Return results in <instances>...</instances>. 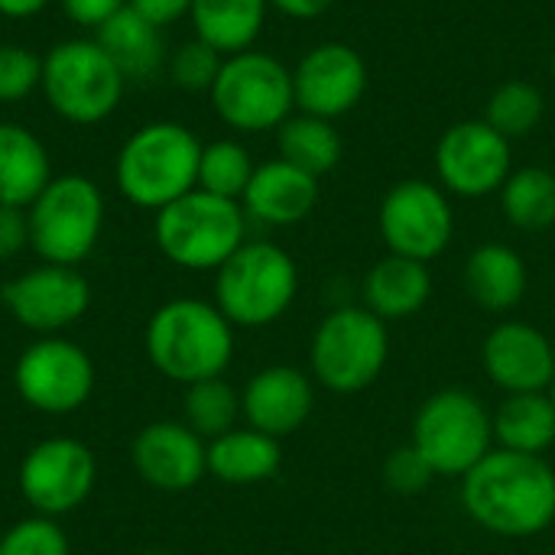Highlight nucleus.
I'll return each instance as SVG.
<instances>
[{"label":"nucleus","mask_w":555,"mask_h":555,"mask_svg":"<svg viewBox=\"0 0 555 555\" xmlns=\"http://www.w3.org/2000/svg\"><path fill=\"white\" fill-rule=\"evenodd\" d=\"M462 504L494 537H537L555 520V472L543 455L488 452L462 478Z\"/></svg>","instance_id":"obj_1"},{"label":"nucleus","mask_w":555,"mask_h":555,"mask_svg":"<svg viewBox=\"0 0 555 555\" xmlns=\"http://www.w3.org/2000/svg\"><path fill=\"white\" fill-rule=\"evenodd\" d=\"M198 159L202 140L189 127L153 120L127 137L114 163V179L130 205L159 211L198 189Z\"/></svg>","instance_id":"obj_2"},{"label":"nucleus","mask_w":555,"mask_h":555,"mask_svg":"<svg viewBox=\"0 0 555 555\" xmlns=\"http://www.w3.org/2000/svg\"><path fill=\"white\" fill-rule=\"evenodd\" d=\"M146 354L153 367L176 384L221 377L234 358V325L202 299H172L146 325Z\"/></svg>","instance_id":"obj_3"},{"label":"nucleus","mask_w":555,"mask_h":555,"mask_svg":"<svg viewBox=\"0 0 555 555\" xmlns=\"http://www.w3.org/2000/svg\"><path fill=\"white\" fill-rule=\"evenodd\" d=\"M244 205L202 189L159 208L153 224L156 247L182 270H218L244 244Z\"/></svg>","instance_id":"obj_4"},{"label":"nucleus","mask_w":555,"mask_h":555,"mask_svg":"<svg viewBox=\"0 0 555 555\" xmlns=\"http://www.w3.org/2000/svg\"><path fill=\"white\" fill-rule=\"evenodd\" d=\"M299 270L293 257L270 241H244L215 280V306L231 325L263 328L276 322L296 299Z\"/></svg>","instance_id":"obj_5"},{"label":"nucleus","mask_w":555,"mask_h":555,"mask_svg":"<svg viewBox=\"0 0 555 555\" xmlns=\"http://www.w3.org/2000/svg\"><path fill=\"white\" fill-rule=\"evenodd\" d=\"M127 78L98 46V39H62L42 55V94L49 107L78 127L107 120L120 98Z\"/></svg>","instance_id":"obj_6"},{"label":"nucleus","mask_w":555,"mask_h":555,"mask_svg":"<svg viewBox=\"0 0 555 555\" xmlns=\"http://www.w3.org/2000/svg\"><path fill=\"white\" fill-rule=\"evenodd\" d=\"M29 247L42 263L78 267L101 241L104 231V195L78 172L52 176V182L26 208Z\"/></svg>","instance_id":"obj_7"},{"label":"nucleus","mask_w":555,"mask_h":555,"mask_svg":"<svg viewBox=\"0 0 555 555\" xmlns=\"http://www.w3.org/2000/svg\"><path fill=\"white\" fill-rule=\"evenodd\" d=\"M208 94L215 114L237 133L280 130L296 107L293 68L257 49L228 55Z\"/></svg>","instance_id":"obj_8"},{"label":"nucleus","mask_w":555,"mask_h":555,"mask_svg":"<svg viewBox=\"0 0 555 555\" xmlns=\"http://www.w3.org/2000/svg\"><path fill=\"white\" fill-rule=\"evenodd\" d=\"M390 354L384 319L364 306H345L322 319L312 335V374L332 393H358L371 387Z\"/></svg>","instance_id":"obj_9"},{"label":"nucleus","mask_w":555,"mask_h":555,"mask_svg":"<svg viewBox=\"0 0 555 555\" xmlns=\"http://www.w3.org/2000/svg\"><path fill=\"white\" fill-rule=\"evenodd\" d=\"M494 442V426L481 400L468 390H439L413 420V449L433 475L465 478Z\"/></svg>","instance_id":"obj_10"},{"label":"nucleus","mask_w":555,"mask_h":555,"mask_svg":"<svg viewBox=\"0 0 555 555\" xmlns=\"http://www.w3.org/2000/svg\"><path fill=\"white\" fill-rule=\"evenodd\" d=\"M13 387L26 406L49 416H65L88 403L94 390V364L75 341L46 335L20 354Z\"/></svg>","instance_id":"obj_11"},{"label":"nucleus","mask_w":555,"mask_h":555,"mask_svg":"<svg viewBox=\"0 0 555 555\" xmlns=\"http://www.w3.org/2000/svg\"><path fill=\"white\" fill-rule=\"evenodd\" d=\"M380 234L397 257L420 263L436 260L455 234L449 195L426 179L397 182L380 202Z\"/></svg>","instance_id":"obj_12"},{"label":"nucleus","mask_w":555,"mask_h":555,"mask_svg":"<svg viewBox=\"0 0 555 555\" xmlns=\"http://www.w3.org/2000/svg\"><path fill=\"white\" fill-rule=\"evenodd\" d=\"M98 462L91 449L72 436H52L33 446L20 465V491L39 517L72 514L94 491Z\"/></svg>","instance_id":"obj_13"},{"label":"nucleus","mask_w":555,"mask_h":555,"mask_svg":"<svg viewBox=\"0 0 555 555\" xmlns=\"http://www.w3.org/2000/svg\"><path fill=\"white\" fill-rule=\"evenodd\" d=\"M436 172L442 189L462 198L501 192L511 169V140L488 120L452 124L436 146Z\"/></svg>","instance_id":"obj_14"},{"label":"nucleus","mask_w":555,"mask_h":555,"mask_svg":"<svg viewBox=\"0 0 555 555\" xmlns=\"http://www.w3.org/2000/svg\"><path fill=\"white\" fill-rule=\"evenodd\" d=\"M7 312L29 332L55 335L75 325L91 306V286L78 267L39 263L3 286Z\"/></svg>","instance_id":"obj_15"},{"label":"nucleus","mask_w":555,"mask_h":555,"mask_svg":"<svg viewBox=\"0 0 555 555\" xmlns=\"http://www.w3.org/2000/svg\"><path fill=\"white\" fill-rule=\"evenodd\" d=\"M296 107L335 120L358 107L367 91V65L348 42H319L293 68Z\"/></svg>","instance_id":"obj_16"},{"label":"nucleus","mask_w":555,"mask_h":555,"mask_svg":"<svg viewBox=\"0 0 555 555\" xmlns=\"http://www.w3.org/2000/svg\"><path fill=\"white\" fill-rule=\"evenodd\" d=\"M133 468L150 488L189 491L208 472V446L185 423L159 420L137 433Z\"/></svg>","instance_id":"obj_17"},{"label":"nucleus","mask_w":555,"mask_h":555,"mask_svg":"<svg viewBox=\"0 0 555 555\" xmlns=\"http://www.w3.org/2000/svg\"><path fill=\"white\" fill-rule=\"evenodd\" d=\"M485 371L504 393H546L555 380L553 341L527 322H501L485 338Z\"/></svg>","instance_id":"obj_18"},{"label":"nucleus","mask_w":555,"mask_h":555,"mask_svg":"<svg viewBox=\"0 0 555 555\" xmlns=\"http://www.w3.org/2000/svg\"><path fill=\"white\" fill-rule=\"evenodd\" d=\"M315 406L312 380L289 364H273L254 374L241 393V413L250 429H260L273 439L293 436L302 429Z\"/></svg>","instance_id":"obj_19"},{"label":"nucleus","mask_w":555,"mask_h":555,"mask_svg":"<svg viewBox=\"0 0 555 555\" xmlns=\"http://www.w3.org/2000/svg\"><path fill=\"white\" fill-rule=\"evenodd\" d=\"M241 205L244 215L257 218L260 224L289 228L309 218L319 205V179L286 159H270L254 169Z\"/></svg>","instance_id":"obj_20"},{"label":"nucleus","mask_w":555,"mask_h":555,"mask_svg":"<svg viewBox=\"0 0 555 555\" xmlns=\"http://www.w3.org/2000/svg\"><path fill=\"white\" fill-rule=\"evenodd\" d=\"M52 182V159L42 140L23 124H0V205L29 208Z\"/></svg>","instance_id":"obj_21"},{"label":"nucleus","mask_w":555,"mask_h":555,"mask_svg":"<svg viewBox=\"0 0 555 555\" xmlns=\"http://www.w3.org/2000/svg\"><path fill=\"white\" fill-rule=\"evenodd\" d=\"M433 293V276L426 263L387 254L364 276V309L377 319H410L416 315Z\"/></svg>","instance_id":"obj_22"},{"label":"nucleus","mask_w":555,"mask_h":555,"mask_svg":"<svg viewBox=\"0 0 555 555\" xmlns=\"http://www.w3.org/2000/svg\"><path fill=\"white\" fill-rule=\"evenodd\" d=\"M527 263L507 244H481L468 254L465 289L488 312H507L527 296Z\"/></svg>","instance_id":"obj_23"},{"label":"nucleus","mask_w":555,"mask_h":555,"mask_svg":"<svg viewBox=\"0 0 555 555\" xmlns=\"http://www.w3.org/2000/svg\"><path fill=\"white\" fill-rule=\"evenodd\" d=\"M280 462H283L280 439L250 426L231 429L208 442V475L234 488L270 481L280 472Z\"/></svg>","instance_id":"obj_24"},{"label":"nucleus","mask_w":555,"mask_h":555,"mask_svg":"<svg viewBox=\"0 0 555 555\" xmlns=\"http://www.w3.org/2000/svg\"><path fill=\"white\" fill-rule=\"evenodd\" d=\"M94 39L127 81L153 78L166 59L163 29L143 20L130 3L117 16H111L101 29H94Z\"/></svg>","instance_id":"obj_25"},{"label":"nucleus","mask_w":555,"mask_h":555,"mask_svg":"<svg viewBox=\"0 0 555 555\" xmlns=\"http://www.w3.org/2000/svg\"><path fill=\"white\" fill-rule=\"evenodd\" d=\"M267 0H192L189 20L195 39L208 42L215 52L237 55L254 49L267 23Z\"/></svg>","instance_id":"obj_26"},{"label":"nucleus","mask_w":555,"mask_h":555,"mask_svg":"<svg viewBox=\"0 0 555 555\" xmlns=\"http://www.w3.org/2000/svg\"><path fill=\"white\" fill-rule=\"evenodd\" d=\"M494 439L507 452L543 455L555 442V406L550 393H507L491 416Z\"/></svg>","instance_id":"obj_27"},{"label":"nucleus","mask_w":555,"mask_h":555,"mask_svg":"<svg viewBox=\"0 0 555 555\" xmlns=\"http://www.w3.org/2000/svg\"><path fill=\"white\" fill-rule=\"evenodd\" d=\"M276 146H280V159L306 169L315 179L332 172L341 163V153H345V143H341V133L335 130V124L325 120V117L302 114V111L289 114L280 124Z\"/></svg>","instance_id":"obj_28"},{"label":"nucleus","mask_w":555,"mask_h":555,"mask_svg":"<svg viewBox=\"0 0 555 555\" xmlns=\"http://www.w3.org/2000/svg\"><path fill=\"white\" fill-rule=\"evenodd\" d=\"M501 208L517 231H550L555 224V176L543 166H524L507 176Z\"/></svg>","instance_id":"obj_29"},{"label":"nucleus","mask_w":555,"mask_h":555,"mask_svg":"<svg viewBox=\"0 0 555 555\" xmlns=\"http://www.w3.org/2000/svg\"><path fill=\"white\" fill-rule=\"evenodd\" d=\"M241 393L224 377H208L185 387V426L195 429L202 439H218L237 429Z\"/></svg>","instance_id":"obj_30"},{"label":"nucleus","mask_w":555,"mask_h":555,"mask_svg":"<svg viewBox=\"0 0 555 555\" xmlns=\"http://www.w3.org/2000/svg\"><path fill=\"white\" fill-rule=\"evenodd\" d=\"M546 114V98L543 91L533 85V81H524V78H511L504 85H498L488 98V111H485V120L504 133L507 140H517V137H527L540 127Z\"/></svg>","instance_id":"obj_31"},{"label":"nucleus","mask_w":555,"mask_h":555,"mask_svg":"<svg viewBox=\"0 0 555 555\" xmlns=\"http://www.w3.org/2000/svg\"><path fill=\"white\" fill-rule=\"evenodd\" d=\"M254 159L244 143L237 140H215L202 146L198 159V189L211 192L218 198L241 202L250 179H254Z\"/></svg>","instance_id":"obj_32"},{"label":"nucleus","mask_w":555,"mask_h":555,"mask_svg":"<svg viewBox=\"0 0 555 555\" xmlns=\"http://www.w3.org/2000/svg\"><path fill=\"white\" fill-rule=\"evenodd\" d=\"M42 88V55L26 46H0V104H16Z\"/></svg>","instance_id":"obj_33"},{"label":"nucleus","mask_w":555,"mask_h":555,"mask_svg":"<svg viewBox=\"0 0 555 555\" xmlns=\"http://www.w3.org/2000/svg\"><path fill=\"white\" fill-rule=\"evenodd\" d=\"M0 555H68V537L52 517H26L0 537Z\"/></svg>","instance_id":"obj_34"},{"label":"nucleus","mask_w":555,"mask_h":555,"mask_svg":"<svg viewBox=\"0 0 555 555\" xmlns=\"http://www.w3.org/2000/svg\"><path fill=\"white\" fill-rule=\"evenodd\" d=\"M221 62H224V55L215 52L208 42L189 39L169 59V75L185 91H211V85H215V78L221 72Z\"/></svg>","instance_id":"obj_35"},{"label":"nucleus","mask_w":555,"mask_h":555,"mask_svg":"<svg viewBox=\"0 0 555 555\" xmlns=\"http://www.w3.org/2000/svg\"><path fill=\"white\" fill-rule=\"evenodd\" d=\"M433 478H436L433 468L420 459L413 446L390 452V459L384 462V485L393 494H420L423 488H429Z\"/></svg>","instance_id":"obj_36"},{"label":"nucleus","mask_w":555,"mask_h":555,"mask_svg":"<svg viewBox=\"0 0 555 555\" xmlns=\"http://www.w3.org/2000/svg\"><path fill=\"white\" fill-rule=\"evenodd\" d=\"M59 7L68 23L81 29H101L111 16H117L127 7V0H59Z\"/></svg>","instance_id":"obj_37"},{"label":"nucleus","mask_w":555,"mask_h":555,"mask_svg":"<svg viewBox=\"0 0 555 555\" xmlns=\"http://www.w3.org/2000/svg\"><path fill=\"white\" fill-rule=\"evenodd\" d=\"M23 247H29L26 208L0 205V260H13Z\"/></svg>","instance_id":"obj_38"},{"label":"nucleus","mask_w":555,"mask_h":555,"mask_svg":"<svg viewBox=\"0 0 555 555\" xmlns=\"http://www.w3.org/2000/svg\"><path fill=\"white\" fill-rule=\"evenodd\" d=\"M127 3L159 29L172 26L176 20L189 16V10H192V0H127Z\"/></svg>","instance_id":"obj_39"},{"label":"nucleus","mask_w":555,"mask_h":555,"mask_svg":"<svg viewBox=\"0 0 555 555\" xmlns=\"http://www.w3.org/2000/svg\"><path fill=\"white\" fill-rule=\"evenodd\" d=\"M267 3L276 7L283 16H293V20H315L335 7V0H267Z\"/></svg>","instance_id":"obj_40"},{"label":"nucleus","mask_w":555,"mask_h":555,"mask_svg":"<svg viewBox=\"0 0 555 555\" xmlns=\"http://www.w3.org/2000/svg\"><path fill=\"white\" fill-rule=\"evenodd\" d=\"M49 7V0H0V16L7 20H29L36 13H42Z\"/></svg>","instance_id":"obj_41"},{"label":"nucleus","mask_w":555,"mask_h":555,"mask_svg":"<svg viewBox=\"0 0 555 555\" xmlns=\"http://www.w3.org/2000/svg\"><path fill=\"white\" fill-rule=\"evenodd\" d=\"M550 397H553V406H555V380H553V387H550Z\"/></svg>","instance_id":"obj_42"},{"label":"nucleus","mask_w":555,"mask_h":555,"mask_svg":"<svg viewBox=\"0 0 555 555\" xmlns=\"http://www.w3.org/2000/svg\"><path fill=\"white\" fill-rule=\"evenodd\" d=\"M553 78H555V52H553Z\"/></svg>","instance_id":"obj_43"}]
</instances>
